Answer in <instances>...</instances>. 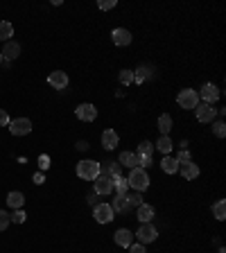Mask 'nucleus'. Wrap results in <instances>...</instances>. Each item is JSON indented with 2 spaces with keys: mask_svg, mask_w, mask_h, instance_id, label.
Here are the masks:
<instances>
[{
  "mask_svg": "<svg viewBox=\"0 0 226 253\" xmlns=\"http://www.w3.org/2000/svg\"><path fill=\"white\" fill-rule=\"evenodd\" d=\"M177 104H179L181 109H197L199 95H197V90H192V88H183L179 95H177Z\"/></svg>",
  "mask_w": 226,
  "mask_h": 253,
  "instance_id": "20e7f679",
  "label": "nucleus"
},
{
  "mask_svg": "<svg viewBox=\"0 0 226 253\" xmlns=\"http://www.w3.org/2000/svg\"><path fill=\"white\" fill-rule=\"evenodd\" d=\"M154 147H158V152H163L165 156H170V152H172V147H174V142H172V138H170V136H161Z\"/></svg>",
  "mask_w": 226,
  "mask_h": 253,
  "instance_id": "393cba45",
  "label": "nucleus"
},
{
  "mask_svg": "<svg viewBox=\"0 0 226 253\" xmlns=\"http://www.w3.org/2000/svg\"><path fill=\"white\" fill-rule=\"evenodd\" d=\"M25 212H23V208H18V211H14V215H9V219L14 221V224H23L25 221Z\"/></svg>",
  "mask_w": 226,
  "mask_h": 253,
  "instance_id": "473e14b6",
  "label": "nucleus"
},
{
  "mask_svg": "<svg viewBox=\"0 0 226 253\" xmlns=\"http://www.w3.org/2000/svg\"><path fill=\"white\" fill-rule=\"evenodd\" d=\"M154 145L149 140H142L140 145H138V152H136V156H138V161H140V168L145 169V168H149V165L154 163Z\"/></svg>",
  "mask_w": 226,
  "mask_h": 253,
  "instance_id": "7ed1b4c3",
  "label": "nucleus"
},
{
  "mask_svg": "<svg viewBox=\"0 0 226 253\" xmlns=\"http://www.w3.org/2000/svg\"><path fill=\"white\" fill-rule=\"evenodd\" d=\"M47 84L52 86L54 90L68 88V73H63V70H54V73H50V77H47Z\"/></svg>",
  "mask_w": 226,
  "mask_h": 253,
  "instance_id": "9b49d317",
  "label": "nucleus"
},
{
  "mask_svg": "<svg viewBox=\"0 0 226 253\" xmlns=\"http://www.w3.org/2000/svg\"><path fill=\"white\" fill-rule=\"evenodd\" d=\"M127 183H129V188L136 190V192H145V190L149 188V174H147V169L134 168L132 172H129V176H127Z\"/></svg>",
  "mask_w": 226,
  "mask_h": 253,
  "instance_id": "f257e3e1",
  "label": "nucleus"
},
{
  "mask_svg": "<svg viewBox=\"0 0 226 253\" xmlns=\"http://www.w3.org/2000/svg\"><path fill=\"white\" fill-rule=\"evenodd\" d=\"M100 174V163L97 161H79L77 163V176L84 181H95Z\"/></svg>",
  "mask_w": 226,
  "mask_h": 253,
  "instance_id": "f03ea898",
  "label": "nucleus"
},
{
  "mask_svg": "<svg viewBox=\"0 0 226 253\" xmlns=\"http://www.w3.org/2000/svg\"><path fill=\"white\" fill-rule=\"evenodd\" d=\"M0 54H2V59H7V61H14V59H18V54H21V45L16 41H7L5 47L0 50Z\"/></svg>",
  "mask_w": 226,
  "mask_h": 253,
  "instance_id": "dca6fc26",
  "label": "nucleus"
},
{
  "mask_svg": "<svg viewBox=\"0 0 226 253\" xmlns=\"http://www.w3.org/2000/svg\"><path fill=\"white\" fill-rule=\"evenodd\" d=\"M39 168H41V169H47V168H50V158H47L45 154H43V156H39Z\"/></svg>",
  "mask_w": 226,
  "mask_h": 253,
  "instance_id": "4c0bfd02",
  "label": "nucleus"
},
{
  "mask_svg": "<svg viewBox=\"0 0 226 253\" xmlns=\"http://www.w3.org/2000/svg\"><path fill=\"white\" fill-rule=\"evenodd\" d=\"M14 37V25L9 21H0V41H9Z\"/></svg>",
  "mask_w": 226,
  "mask_h": 253,
  "instance_id": "a878e982",
  "label": "nucleus"
},
{
  "mask_svg": "<svg viewBox=\"0 0 226 253\" xmlns=\"http://www.w3.org/2000/svg\"><path fill=\"white\" fill-rule=\"evenodd\" d=\"M113 240H116V244L118 247H122V249H129L134 244V233L129 231V228H118L116 231V235H113Z\"/></svg>",
  "mask_w": 226,
  "mask_h": 253,
  "instance_id": "ddd939ff",
  "label": "nucleus"
},
{
  "mask_svg": "<svg viewBox=\"0 0 226 253\" xmlns=\"http://www.w3.org/2000/svg\"><path fill=\"white\" fill-rule=\"evenodd\" d=\"M9 131L14 136H27L32 133V120L30 118H16V120H9Z\"/></svg>",
  "mask_w": 226,
  "mask_h": 253,
  "instance_id": "6e6552de",
  "label": "nucleus"
},
{
  "mask_svg": "<svg viewBox=\"0 0 226 253\" xmlns=\"http://www.w3.org/2000/svg\"><path fill=\"white\" fill-rule=\"evenodd\" d=\"M97 197H100V195H90V197H89V204L93 206V208L97 206Z\"/></svg>",
  "mask_w": 226,
  "mask_h": 253,
  "instance_id": "ea45409f",
  "label": "nucleus"
},
{
  "mask_svg": "<svg viewBox=\"0 0 226 253\" xmlns=\"http://www.w3.org/2000/svg\"><path fill=\"white\" fill-rule=\"evenodd\" d=\"M129 253H147V251H145V244L138 242V244H132V247H129Z\"/></svg>",
  "mask_w": 226,
  "mask_h": 253,
  "instance_id": "e433bc0d",
  "label": "nucleus"
},
{
  "mask_svg": "<svg viewBox=\"0 0 226 253\" xmlns=\"http://www.w3.org/2000/svg\"><path fill=\"white\" fill-rule=\"evenodd\" d=\"M93 188H95V195H100V197H106L113 192V179L111 176H106V174H97L93 181Z\"/></svg>",
  "mask_w": 226,
  "mask_h": 253,
  "instance_id": "39448f33",
  "label": "nucleus"
},
{
  "mask_svg": "<svg viewBox=\"0 0 226 253\" xmlns=\"http://www.w3.org/2000/svg\"><path fill=\"white\" fill-rule=\"evenodd\" d=\"M77 149H79V152H84V149H89V142H86V140H79V142H77Z\"/></svg>",
  "mask_w": 226,
  "mask_h": 253,
  "instance_id": "58836bf2",
  "label": "nucleus"
},
{
  "mask_svg": "<svg viewBox=\"0 0 226 253\" xmlns=\"http://www.w3.org/2000/svg\"><path fill=\"white\" fill-rule=\"evenodd\" d=\"M213 133H215L217 138H224V136H226V125H224V120H215V122H213Z\"/></svg>",
  "mask_w": 226,
  "mask_h": 253,
  "instance_id": "c85d7f7f",
  "label": "nucleus"
},
{
  "mask_svg": "<svg viewBox=\"0 0 226 253\" xmlns=\"http://www.w3.org/2000/svg\"><path fill=\"white\" fill-rule=\"evenodd\" d=\"M113 208H111V204H97L93 208V217L97 224H111L113 221Z\"/></svg>",
  "mask_w": 226,
  "mask_h": 253,
  "instance_id": "423d86ee",
  "label": "nucleus"
},
{
  "mask_svg": "<svg viewBox=\"0 0 226 253\" xmlns=\"http://www.w3.org/2000/svg\"><path fill=\"white\" fill-rule=\"evenodd\" d=\"M34 183H37V185H41V183H43V174H41V172L34 174Z\"/></svg>",
  "mask_w": 226,
  "mask_h": 253,
  "instance_id": "a19ab883",
  "label": "nucleus"
},
{
  "mask_svg": "<svg viewBox=\"0 0 226 253\" xmlns=\"http://www.w3.org/2000/svg\"><path fill=\"white\" fill-rule=\"evenodd\" d=\"M127 199H129V206H132V208H138V206L142 204V197H140V192H134V195H127Z\"/></svg>",
  "mask_w": 226,
  "mask_h": 253,
  "instance_id": "2f4dec72",
  "label": "nucleus"
},
{
  "mask_svg": "<svg viewBox=\"0 0 226 253\" xmlns=\"http://www.w3.org/2000/svg\"><path fill=\"white\" fill-rule=\"evenodd\" d=\"M111 37H113V43H116V45H120V47H127L129 43H132V32L122 30V27H116Z\"/></svg>",
  "mask_w": 226,
  "mask_h": 253,
  "instance_id": "2eb2a0df",
  "label": "nucleus"
},
{
  "mask_svg": "<svg viewBox=\"0 0 226 253\" xmlns=\"http://www.w3.org/2000/svg\"><path fill=\"white\" fill-rule=\"evenodd\" d=\"M23 204H25V195H23V192H9V195H7V206H9L11 211L23 208Z\"/></svg>",
  "mask_w": 226,
  "mask_h": 253,
  "instance_id": "412c9836",
  "label": "nucleus"
},
{
  "mask_svg": "<svg viewBox=\"0 0 226 253\" xmlns=\"http://www.w3.org/2000/svg\"><path fill=\"white\" fill-rule=\"evenodd\" d=\"M75 116H77L82 122H93L95 118H97V109L86 102V104H79L77 109H75Z\"/></svg>",
  "mask_w": 226,
  "mask_h": 253,
  "instance_id": "f8f14e48",
  "label": "nucleus"
},
{
  "mask_svg": "<svg viewBox=\"0 0 226 253\" xmlns=\"http://www.w3.org/2000/svg\"><path fill=\"white\" fill-rule=\"evenodd\" d=\"M116 145H118V133L113 131V129H106L104 133H102V147L104 149H116Z\"/></svg>",
  "mask_w": 226,
  "mask_h": 253,
  "instance_id": "aec40b11",
  "label": "nucleus"
},
{
  "mask_svg": "<svg viewBox=\"0 0 226 253\" xmlns=\"http://www.w3.org/2000/svg\"><path fill=\"white\" fill-rule=\"evenodd\" d=\"M100 172L116 179V176H122V165L118 161H104V165H100Z\"/></svg>",
  "mask_w": 226,
  "mask_h": 253,
  "instance_id": "4468645a",
  "label": "nucleus"
},
{
  "mask_svg": "<svg viewBox=\"0 0 226 253\" xmlns=\"http://www.w3.org/2000/svg\"><path fill=\"white\" fill-rule=\"evenodd\" d=\"M111 208H113V212H129V211H132V206H129V199H127V195H116V199H113Z\"/></svg>",
  "mask_w": 226,
  "mask_h": 253,
  "instance_id": "6ab92c4d",
  "label": "nucleus"
},
{
  "mask_svg": "<svg viewBox=\"0 0 226 253\" xmlns=\"http://www.w3.org/2000/svg\"><path fill=\"white\" fill-rule=\"evenodd\" d=\"M197 95H199V102L204 100V104H215V102L220 100V88H217L215 84H211V82H208V84L201 86V90Z\"/></svg>",
  "mask_w": 226,
  "mask_h": 253,
  "instance_id": "1a4fd4ad",
  "label": "nucleus"
},
{
  "mask_svg": "<svg viewBox=\"0 0 226 253\" xmlns=\"http://www.w3.org/2000/svg\"><path fill=\"white\" fill-rule=\"evenodd\" d=\"M9 224H11V219H9V212H7V211H0V233L5 231V228L9 226Z\"/></svg>",
  "mask_w": 226,
  "mask_h": 253,
  "instance_id": "7c9ffc66",
  "label": "nucleus"
},
{
  "mask_svg": "<svg viewBox=\"0 0 226 253\" xmlns=\"http://www.w3.org/2000/svg\"><path fill=\"white\" fill-rule=\"evenodd\" d=\"M195 113H197V120L199 122H215V116H217V109H213V104H197V109H195Z\"/></svg>",
  "mask_w": 226,
  "mask_h": 253,
  "instance_id": "9d476101",
  "label": "nucleus"
},
{
  "mask_svg": "<svg viewBox=\"0 0 226 253\" xmlns=\"http://www.w3.org/2000/svg\"><path fill=\"white\" fill-rule=\"evenodd\" d=\"M213 217H215L217 221L226 219V201L224 199H220L217 204H213Z\"/></svg>",
  "mask_w": 226,
  "mask_h": 253,
  "instance_id": "bb28decb",
  "label": "nucleus"
},
{
  "mask_svg": "<svg viewBox=\"0 0 226 253\" xmlns=\"http://www.w3.org/2000/svg\"><path fill=\"white\" fill-rule=\"evenodd\" d=\"M97 7H100L102 11H109V9H113V7H116V0H100V2H97Z\"/></svg>",
  "mask_w": 226,
  "mask_h": 253,
  "instance_id": "f704fd0d",
  "label": "nucleus"
},
{
  "mask_svg": "<svg viewBox=\"0 0 226 253\" xmlns=\"http://www.w3.org/2000/svg\"><path fill=\"white\" fill-rule=\"evenodd\" d=\"M134 237H138V242L140 244H149L158 237V231H156V226H154L152 221H149V224H140V228H138V233Z\"/></svg>",
  "mask_w": 226,
  "mask_h": 253,
  "instance_id": "0eeeda50",
  "label": "nucleus"
},
{
  "mask_svg": "<svg viewBox=\"0 0 226 253\" xmlns=\"http://www.w3.org/2000/svg\"><path fill=\"white\" fill-rule=\"evenodd\" d=\"M179 169L185 181H195L197 176H199V165H197L195 161H192V163H185V165H179Z\"/></svg>",
  "mask_w": 226,
  "mask_h": 253,
  "instance_id": "a211bd4d",
  "label": "nucleus"
},
{
  "mask_svg": "<svg viewBox=\"0 0 226 253\" xmlns=\"http://www.w3.org/2000/svg\"><path fill=\"white\" fill-rule=\"evenodd\" d=\"M161 169H163L165 174H177V169H179V163H177V158L165 156L163 161H161Z\"/></svg>",
  "mask_w": 226,
  "mask_h": 253,
  "instance_id": "b1692460",
  "label": "nucleus"
},
{
  "mask_svg": "<svg viewBox=\"0 0 226 253\" xmlns=\"http://www.w3.org/2000/svg\"><path fill=\"white\" fill-rule=\"evenodd\" d=\"M118 163H120L122 168H129V169L140 168V161H138V156L134 152H122L120 158H118Z\"/></svg>",
  "mask_w": 226,
  "mask_h": 253,
  "instance_id": "f3484780",
  "label": "nucleus"
},
{
  "mask_svg": "<svg viewBox=\"0 0 226 253\" xmlns=\"http://www.w3.org/2000/svg\"><path fill=\"white\" fill-rule=\"evenodd\" d=\"M154 219V208L147 204H140L138 206V221L140 224H149V221Z\"/></svg>",
  "mask_w": 226,
  "mask_h": 253,
  "instance_id": "4be33fe9",
  "label": "nucleus"
},
{
  "mask_svg": "<svg viewBox=\"0 0 226 253\" xmlns=\"http://www.w3.org/2000/svg\"><path fill=\"white\" fill-rule=\"evenodd\" d=\"M158 131H161V136H168V133L172 131V116H170V113L158 116Z\"/></svg>",
  "mask_w": 226,
  "mask_h": 253,
  "instance_id": "5701e85b",
  "label": "nucleus"
},
{
  "mask_svg": "<svg viewBox=\"0 0 226 253\" xmlns=\"http://www.w3.org/2000/svg\"><path fill=\"white\" fill-rule=\"evenodd\" d=\"M120 82H122V84H132V82H134V70H122V73H120Z\"/></svg>",
  "mask_w": 226,
  "mask_h": 253,
  "instance_id": "72a5a7b5",
  "label": "nucleus"
},
{
  "mask_svg": "<svg viewBox=\"0 0 226 253\" xmlns=\"http://www.w3.org/2000/svg\"><path fill=\"white\" fill-rule=\"evenodd\" d=\"M2 61H5V59H2V54H0V63H2Z\"/></svg>",
  "mask_w": 226,
  "mask_h": 253,
  "instance_id": "79ce46f5",
  "label": "nucleus"
},
{
  "mask_svg": "<svg viewBox=\"0 0 226 253\" xmlns=\"http://www.w3.org/2000/svg\"><path fill=\"white\" fill-rule=\"evenodd\" d=\"M177 163H179V165L192 163V154H190L188 149H183V152H179V154H177Z\"/></svg>",
  "mask_w": 226,
  "mask_h": 253,
  "instance_id": "c756f323",
  "label": "nucleus"
},
{
  "mask_svg": "<svg viewBox=\"0 0 226 253\" xmlns=\"http://www.w3.org/2000/svg\"><path fill=\"white\" fill-rule=\"evenodd\" d=\"M9 125V113L5 109H0V126H7Z\"/></svg>",
  "mask_w": 226,
  "mask_h": 253,
  "instance_id": "c9c22d12",
  "label": "nucleus"
},
{
  "mask_svg": "<svg viewBox=\"0 0 226 253\" xmlns=\"http://www.w3.org/2000/svg\"><path fill=\"white\" fill-rule=\"evenodd\" d=\"M127 190H129V183H127L125 176H116L113 179V192L116 195H127Z\"/></svg>",
  "mask_w": 226,
  "mask_h": 253,
  "instance_id": "cd10ccee",
  "label": "nucleus"
}]
</instances>
